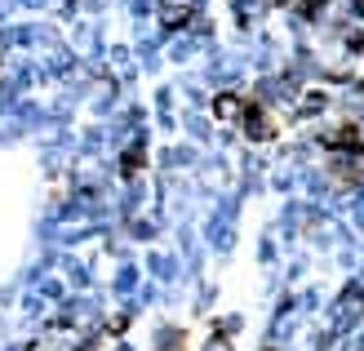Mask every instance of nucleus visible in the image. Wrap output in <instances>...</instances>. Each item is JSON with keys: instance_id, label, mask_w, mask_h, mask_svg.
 <instances>
[{"instance_id": "3", "label": "nucleus", "mask_w": 364, "mask_h": 351, "mask_svg": "<svg viewBox=\"0 0 364 351\" xmlns=\"http://www.w3.org/2000/svg\"><path fill=\"white\" fill-rule=\"evenodd\" d=\"M245 112V94H218L213 98V116L218 120H240Z\"/></svg>"}, {"instance_id": "1", "label": "nucleus", "mask_w": 364, "mask_h": 351, "mask_svg": "<svg viewBox=\"0 0 364 351\" xmlns=\"http://www.w3.org/2000/svg\"><path fill=\"white\" fill-rule=\"evenodd\" d=\"M320 147H324V152H333L338 160H364V125L342 120V125H333V129H324V134H320Z\"/></svg>"}, {"instance_id": "2", "label": "nucleus", "mask_w": 364, "mask_h": 351, "mask_svg": "<svg viewBox=\"0 0 364 351\" xmlns=\"http://www.w3.org/2000/svg\"><path fill=\"white\" fill-rule=\"evenodd\" d=\"M235 125H240L253 142H271V138L280 134L276 120H271V112H267V107H258V103H245V112H240V120H235Z\"/></svg>"}, {"instance_id": "4", "label": "nucleus", "mask_w": 364, "mask_h": 351, "mask_svg": "<svg viewBox=\"0 0 364 351\" xmlns=\"http://www.w3.org/2000/svg\"><path fill=\"white\" fill-rule=\"evenodd\" d=\"M324 107H329V94H324V89H306V94H302V107H298V116L324 112Z\"/></svg>"}]
</instances>
